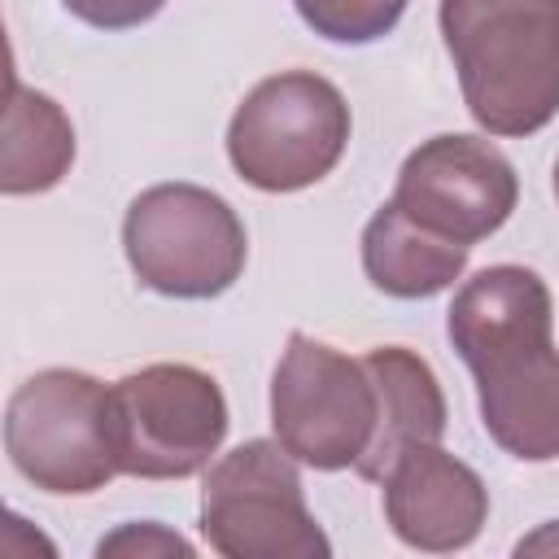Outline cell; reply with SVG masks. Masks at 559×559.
<instances>
[{
	"label": "cell",
	"instance_id": "1",
	"mask_svg": "<svg viewBox=\"0 0 559 559\" xmlns=\"http://www.w3.org/2000/svg\"><path fill=\"white\" fill-rule=\"evenodd\" d=\"M445 336L476 380L489 441L520 463L559 459V349L546 280L515 262L476 271L445 310Z\"/></svg>",
	"mask_w": 559,
	"mask_h": 559
},
{
	"label": "cell",
	"instance_id": "2",
	"mask_svg": "<svg viewBox=\"0 0 559 559\" xmlns=\"http://www.w3.org/2000/svg\"><path fill=\"white\" fill-rule=\"evenodd\" d=\"M437 22L480 131L520 140L559 114V0H441Z\"/></svg>",
	"mask_w": 559,
	"mask_h": 559
},
{
	"label": "cell",
	"instance_id": "3",
	"mask_svg": "<svg viewBox=\"0 0 559 559\" xmlns=\"http://www.w3.org/2000/svg\"><path fill=\"white\" fill-rule=\"evenodd\" d=\"M349 105L314 70L262 79L227 122L231 170L258 192H301L336 170L349 148Z\"/></svg>",
	"mask_w": 559,
	"mask_h": 559
},
{
	"label": "cell",
	"instance_id": "4",
	"mask_svg": "<svg viewBox=\"0 0 559 559\" xmlns=\"http://www.w3.org/2000/svg\"><path fill=\"white\" fill-rule=\"evenodd\" d=\"M122 253L135 280L175 301L223 297L249 262V236L231 201L201 183H153L122 218Z\"/></svg>",
	"mask_w": 559,
	"mask_h": 559
},
{
	"label": "cell",
	"instance_id": "5",
	"mask_svg": "<svg viewBox=\"0 0 559 559\" xmlns=\"http://www.w3.org/2000/svg\"><path fill=\"white\" fill-rule=\"evenodd\" d=\"M4 454L22 480L57 498H87L118 476L109 384L74 367H44L9 393Z\"/></svg>",
	"mask_w": 559,
	"mask_h": 559
},
{
	"label": "cell",
	"instance_id": "6",
	"mask_svg": "<svg viewBox=\"0 0 559 559\" xmlns=\"http://www.w3.org/2000/svg\"><path fill=\"white\" fill-rule=\"evenodd\" d=\"M201 537L223 559H328L332 542L306 507L297 459L266 437L210 463L201 485Z\"/></svg>",
	"mask_w": 559,
	"mask_h": 559
},
{
	"label": "cell",
	"instance_id": "7",
	"mask_svg": "<svg viewBox=\"0 0 559 559\" xmlns=\"http://www.w3.org/2000/svg\"><path fill=\"white\" fill-rule=\"evenodd\" d=\"M227 397L192 362H148L109 384V441L122 476L188 480L227 437Z\"/></svg>",
	"mask_w": 559,
	"mask_h": 559
},
{
	"label": "cell",
	"instance_id": "8",
	"mask_svg": "<svg viewBox=\"0 0 559 559\" xmlns=\"http://www.w3.org/2000/svg\"><path fill=\"white\" fill-rule=\"evenodd\" d=\"M271 428L301 467H358L376 437V380L367 362L293 332L271 376Z\"/></svg>",
	"mask_w": 559,
	"mask_h": 559
},
{
	"label": "cell",
	"instance_id": "9",
	"mask_svg": "<svg viewBox=\"0 0 559 559\" xmlns=\"http://www.w3.org/2000/svg\"><path fill=\"white\" fill-rule=\"evenodd\" d=\"M389 201L419 227L472 249L511 218L520 179L485 135L445 131L406 153Z\"/></svg>",
	"mask_w": 559,
	"mask_h": 559
},
{
	"label": "cell",
	"instance_id": "10",
	"mask_svg": "<svg viewBox=\"0 0 559 559\" xmlns=\"http://www.w3.org/2000/svg\"><path fill=\"white\" fill-rule=\"evenodd\" d=\"M380 485L393 537L424 555L472 546L489 520V489L480 472L441 450V441L402 450Z\"/></svg>",
	"mask_w": 559,
	"mask_h": 559
},
{
	"label": "cell",
	"instance_id": "11",
	"mask_svg": "<svg viewBox=\"0 0 559 559\" xmlns=\"http://www.w3.org/2000/svg\"><path fill=\"white\" fill-rule=\"evenodd\" d=\"M362 362L376 380V437H371V445L354 472L362 480H380L402 450L441 441L450 411H445V393L437 384V371L415 349L380 345Z\"/></svg>",
	"mask_w": 559,
	"mask_h": 559
},
{
	"label": "cell",
	"instance_id": "12",
	"mask_svg": "<svg viewBox=\"0 0 559 559\" xmlns=\"http://www.w3.org/2000/svg\"><path fill=\"white\" fill-rule=\"evenodd\" d=\"M467 245L419 227L393 201H384L362 227V271L371 288L397 301H424L445 293L467 271Z\"/></svg>",
	"mask_w": 559,
	"mask_h": 559
},
{
	"label": "cell",
	"instance_id": "13",
	"mask_svg": "<svg viewBox=\"0 0 559 559\" xmlns=\"http://www.w3.org/2000/svg\"><path fill=\"white\" fill-rule=\"evenodd\" d=\"M74 166V122L70 114L9 74V105H4V148H0V192L4 197H35L57 188Z\"/></svg>",
	"mask_w": 559,
	"mask_h": 559
},
{
	"label": "cell",
	"instance_id": "14",
	"mask_svg": "<svg viewBox=\"0 0 559 559\" xmlns=\"http://www.w3.org/2000/svg\"><path fill=\"white\" fill-rule=\"evenodd\" d=\"M411 0H293L297 17L328 44H376L384 39Z\"/></svg>",
	"mask_w": 559,
	"mask_h": 559
},
{
	"label": "cell",
	"instance_id": "15",
	"mask_svg": "<svg viewBox=\"0 0 559 559\" xmlns=\"http://www.w3.org/2000/svg\"><path fill=\"white\" fill-rule=\"evenodd\" d=\"M96 555H118V559H153V555H183L192 559V542H183L179 533H170L166 524L157 520H135V524H122L114 528L109 537L96 542Z\"/></svg>",
	"mask_w": 559,
	"mask_h": 559
},
{
	"label": "cell",
	"instance_id": "16",
	"mask_svg": "<svg viewBox=\"0 0 559 559\" xmlns=\"http://www.w3.org/2000/svg\"><path fill=\"white\" fill-rule=\"evenodd\" d=\"M61 4L66 13H74L96 31H135L166 9V0H61Z\"/></svg>",
	"mask_w": 559,
	"mask_h": 559
},
{
	"label": "cell",
	"instance_id": "17",
	"mask_svg": "<svg viewBox=\"0 0 559 559\" xmlns=\"http://www.w3.org/2000/svg\"><path fill=\"white\" fill-rule=\"evenodd\" d=\"M515 555H559V520H550V524H542L537 533H528V537L515 546Z\"/></svg>",
	"mask_w": 559,
	"mask_h": 559
},
{
	"label": "cell",
	"instance_id": "18",
	"mask_svg": "<svg viewBox=\"0 0 559 559\" xmlns=\"http://www.w3.org/2000/svg\"><path fill=\"white\" fill-rule=\"evenodd\" d=\"M555 197H559V162H555Z\"/></svg>",
	"mask_w": 559,
	"mask_h": 559
}]
</instances>
